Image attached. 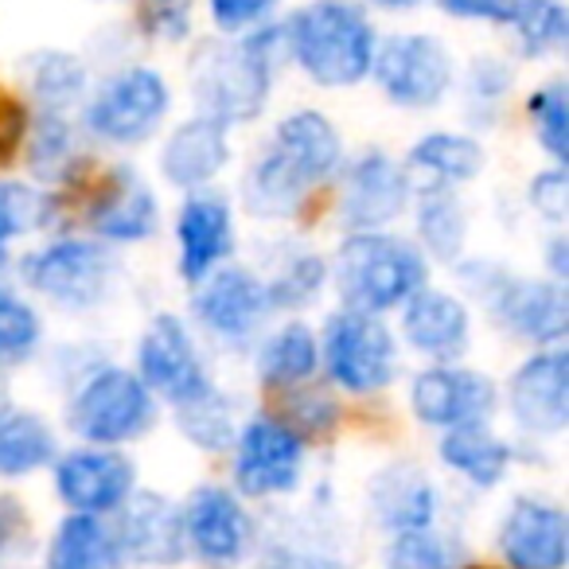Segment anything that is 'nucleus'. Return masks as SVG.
Segmentation results:
<instances>
[{
  "instance_id": "obj_1",
  "label": "nucleus",
  "mask_w": 569,
  "mask_h": 569,
  "mask_svg": "<svg viewBox=\"0 0 569 569\" xmlns=\"http://www.w3.org/2000/svg\"><path fill=\"white\" fill-rule=\"evenodd\" d=\"M289 63L284 56L281 24L250 28L242 36H222V40H199L188 63L191 98L199 113L222 121V126H246L266 110L273 94L277 71Z\"/></svg>"
},
{
  "instance_id": "obj_2",
  "label": "nucleus",
  "mask_w": 569,
  "mask_h": 569,
  "mask_svg": "<svg viewBox=\"0 0 569 569\" xmlns=\"http://www.w3.org/2000/svg\"><path fill=\"white\" fill-rule=\"evenodd\" d=\"M284 56L320 90H348L371 79L379 28L363 0H309L281 24Z\"/></svg>"
},
{
  "instance_id": "obj_3",
  "label": "nucleus",
  "mask_w": 569,
  "mask_h": 569,
  "mask_svg": "<svg viewBox=\"0 0 569 569\" xmlns=\"http://www.w3.org/2000/svg\"><path fill=\"white\" fill-rule=\"evenodd\" d=\"M336 284L348 309H402L426 284V258L413 242L382 230H359L336 253Z\"/></svg>"
},
{
  "instance_id": "obj_4",
  "label": "nucleus",
  "mask_w": 569,
  "mask_h": 569,
  "mask_svg": "<svg viewBox=\"0 0 569 569\" xmlns=\"http://www.w3.org/2000/svg\"><path fill=\"white\" fill-rule=\"evenodd\" d=\"M172 110V87L149 63H126L110 71L87 94L82 126L106 144H141L164 126Z\"/></svg>"
},
{
  "instance_id": "obj_5",
  "label": "nucleus",
  "mask_w": 569,
  "mask_h": 569,
  "mask_svg": "<svg viewBox=\"0 0 569 569\" xmlns=\"http://www.w3.org/2000/svg\"><path fill=\"white\" fill-rule=\"evenodd\" d=\"M371 79L398 110H437L457 82V59L433 32L379 36Z\"/></svg>"
},
{
  "instance_id": "obj_6",
  "label": "nucleus",
  "mask_w": 569,
  "mask_h": 569,
  "mask_svg": "<svg viewBox=\"0 0 569 569\" xmlns=\"http://www.w3.org/2000/svg\"><path fill=\"white\" fill-rule=\"evenodd\" d=\"M157 421L152 395L133 371L106 367L94 371L79 387V395L67 406V426L94 445H126L149 433Z\"/></svg>"
},
{
  "instance_id": "obj_7",
  "label": "nucleus",
  "mask_w": 569,
  "mask_h": 569,
  "mask_svg": "<svg viewBox=\"0 0 569 569\" xmlns=\"http://www.w3.org/2000/svg\"><path fill=\"white\" fill-rule=\"evenodd\" d=\"M465 281L483 297L496 320L511 328L515 336L530 343H558L569 328V305L561 281H535V277H515L496 266H468Z\"/></svg>"
},
{
  "instance_id": "obj_8",
  "label": "nucleus",
  "mask_w": 569,
  "mask_h": 569,
  "mask_svg": "<svg viewBox=\"0 0 569 569\" xmlns=\"http://www.w3.org/2000/svg\"><path fill=\"white\" fill-rule=\"evenodd\" d=\"M113 258L106 253L102 242L90 238H59L48 242L43 250L28 253L20 261V277L28 289L48 297L59 309H94L106 301L113 284Z\"/></svg>"
},
{
  "instance_id": "obj_9",
  "label": "nucleus",
  "mask_w": 569,
  "mask_h": 569,
  "mask_svg": "<svg viewBox=\"0 0 569 569\" xmlns=\"http://www.w3.org/2000/svg\"><path fill=\"white\" fill-rule=\"evenodd\" d=\"M325 367L336 387L351 395H375L395 379L398 348L390 328L379 320V312L343 309L325 328Z\"/></svg>"
},
{
  "instance_id": "obj_10",
  "label": "nucleus",
  "mask_w": 569,
  "mask_h": 569,
  "mask_svg": "<svg viewBox=\"0 0 569 569\" xmlns=\"http://www.w3.org/2000/svg\"><path fill=\"white\" fill-rule=\"evenodd\" d=\"M305 441L289 421L253 418L238 437L234 452V480L246 496H284L301 483Z\"/></svg>"
},
{
  "instance_id": "obj_11",
  "label": "nucleus",
  "mask_w": 569,
  "mask_h": 569,
  "mask_svg": "<svg viewBox=\"0 0 569 569\" xmlns=\"http://www.w3.org/2000/svg\"><path fill=\"white\" fill-rule=\"evenodd\" d=\"M183 538H188V550L196 553L199 561L214 569L238 566V561L250 553L253 542V522L246 515V507L238 503L234 491L214 488V483H203V488L191 491L188 507H183Z\"/></svg>"
},
{
  "instance_id": "obj_12",
  "label": "nucleus",
  "mask_w": 569,
  "mask_h": 569,
  "mask_svg": "<svg viewBox=\"0 0 569 569\" xmlns=\"http://www.w3.org/2000/svg\"><path fill=\"white\" fill-rule=\"evenodd\" d=\"M203 289L196 293V317L203 320L207 332H214L227 343H246L250 336H258V328L266 325V317L273 312L266 293V281L258 273L242 266H227L207 273Z\"/></svg>"
},
{
  "instance_id": "obj_13",
  "label": "nucleus",
  "mask_w": 569,
  "mask_h": 569,
  "mask_svg": "<svg viewBox=\"0 0 569 569\" xmlns=\"http://www.w3.org/2000/svg\"><path fill=\"white\" fill-rule=\"evenodd\" d=\"M137 367H141L144 387L164 395L176 406L211 387L196 340L176 317H157L144 328L141 348H137Z\"/></svg>"
},
{
  "instance_id": "obj_14",
  "label": "nucleus",
  "mask_w": 569,
  "mask_h": 569,
  "mask_svg": "<svg viewBox=\"0 0 569 569\" xmlns=\"http://www.w3.org/2000/svg\"><path fill=\"white\" fill-rule=\"evenodd\" d=\"M413 418L433 429H457L488 421L496 410V382L488 375L460 371V367H429L410 387Z\"/></svg>"
},
{
  "instance_id": "obj_15",
  "label": "nucleus",
  "mask_w": 569,
  "mask_h": 569,
  "mask_svg": "<svg viewBox=\"0 0 569 569\" xmlns=\"http://www.w3.org/2000/svg\"><path fill=\"white\" fill-rule=\"evenodd\" d=\"M406 199H410V183L395 157L382 149H367L343 172L340 219L356 230H379L406 211Z\"/></svg>"
},
{
  "instance_id": "obj_16",
  "label": "nucleus",
  "mask_w": 569,
  "mask_h": 569,
  "mask_svg": "<svg viewBox=\"0 0 569 569\" xmlns=\"http://www.w3.org/2000/svg\"><path fill=\"white\" fill-rule=\"evenodd\" d=\"M507 406L519 429L535 437L561 433L569 421V356L550 348L530 356L507 387Z\"/></svg>"
},
{
  "instance_id": "obj_17",
  "label": "nucleus",
  "mask_w": 569,
  "mask_h": 569,
  "mask_svg": "<svg viewBox=\"0 0 569 569\" xmlns=\"http://www.w3.org/2000/svg\"><path fill=\"white\" fill-rule=\"evenodd\" d=\"M566 546V511L542 496H519L499 522V553L515 569H561Z\"/></svg>"
},
{
  "instance_id": "obj_18",
  "label": "nucleus",
  "mask_w": 569,
  "mask_h": 569,
  "mask_svg": "<svg viewBox=\"0 0 569 569\" xmlns=\"http://www.w3.org/2000/svg\"><path fill=\"white\" fill-rule=\"evenodd\" d=\"M133 483H137L133 460L113 449H79L59 460L56 468L59 499L79 515L118 511L133 496Z\"/></svg>"
},
{
  "instance_id": "obj_19",
  "label": "nucleus",
  "mask_w": 569,
  "mask_h": 569,
  "mask_svg": "<svg viewBox=\"0 0 569 569\" xmlns=\"http://www.w3.org/2000/svg\"><path fill=\"white\" fill-rule=\"evenodd\" d=\"M113 535H118L121 558H133L141 566H176L188 553L180 507L157 491L129 496L121 503V522Z\"/></svg>"
},
{
  "instance_id": "obj_20",
  "label": "nucleus",
  "mask_w": 569,
  "mask_h": 569,
  "mask_svg": "<svg viewBox=\"0 0 569 569\" xmlns=\"http://www.w3.org/2000/svg\"><path fill=\"white\" fill-rule=\"evenodd\" d=\"M176 242H180L183 281L199 284L207 273H214L234 250V214H230L227 199L214 196V191H196L180 207Z\"/></svg>"
},
{
  "instance_id": "obj_21",
  "label": "nucleus",
  "mask_w": 569,
  "mask_h": 569,
  "mask_svg": "<svg viewBox=\"0 0 569 569\" xmlns=\"http://www.w3.org/2000/svg\"><path fill=\"white\" fill-rule=\"evenodd\" d=\"M87 222L106 242H144L157 234V196L129 164H118L87 207Z\"/></svg>"
},
{
  "instance_id": "obj_22",
  "label": "nucleus",
  "mask_w": 569,
  "mask_h": 569,
  "mask_svg": "<svg viewBox=\"0 0 569 569\" xmlns=\"http://www.w3.org/2000/svg\"><path fill=\"white\" fill-rule=\"evenodd\" d=\"M227 160H230L227 126L207 118V113H196V118L180 121L168 133L164 149H160V172L176 188L199 191L227 168Z\"/></svg>"
},
{
  "instance_id": "obj_23",
  "label": "nucleus",
  "mask_w": 569,
  "mask_h": 569,
  "mask_svg": "<svg viewBox=\"0 0 569 569\" xmlns=\"http://www.w3.org/2000/svg\"><path fill=\"white\" fill-rule=\"evenodd\" d=\"M402 332L421 356L437 359V363H452L468 351V336H472V320L468 309L452 293L441 289H426L402 305Z\"/></svg>"
},
{
  "instance_id": "obj_24",
  "label": "nucleus",
  "mask_w": 569,
  "mask_h": 569,
  "mask_svg": "<svg viewBox=\"0 0 569 569\" xmlns=\"http://www.w3.org/2000/svg\"><path fill=\"white\" fill-rule=\"evenodd\" d=\"M269 149L281 152L305 180L317 188V183L332 180L336 168L343 164V141L340 129L332 126V118L320 110H293L284 113L273 126L269 137Z\"/></svg>"
},
{
  "instance_id": "obj_25",
  "label": "nucleus",
  "mask_w": 569,
  "mask_h": 569,
  "mask_svg": "<svg viewBox=\"0 0 569 569\" xmlns=\"http://www.w3.org/2000/svg\"><path fill=\"white\" fill-rule=\"evenodd\" d=\"M371 511L379 527L387 530H418L433 527L437 519V491L429 476L413 465H395L375 476L371 483Z\"/></svg>"
},
{
  "instance_id": "obj_26",
  "label": "nucleus",
  "mask_w": 569,
  "mask_h": 569,
  "mask_svg": "<svg viewBox=\"0 0 569 569\" xmlns=\"http://www.w3.org/2000/svg\"><path fill=\"white\" fill-rule=\"evenodd\" d=\"M20 74H24L28 94L40 102V110L67 113L71 106L87 102L90 67H87V59L74 56V51L40 48V51H32V56H24Z\"/></svg>"
},
{
  "instance_id": "obj_27",
  "label": "nucleus",
  "mask_w": 569,
  "mask_h": 569,
  "mask_svg": "<svg viewBox=\"0 0 569 569\" xmlns=\"http://www.w3.org/2000/svg\"><path fill=\"white\" fill-rule=\"evenodd\" d=\"M309 191L312 183L269 144L253 157V164L246 168L242 180L246 207H250V214H261V219H289V214H297L305 199H309Z\"/></svg>"
},
{
  "instance_id": "obj_28",
  "label": "nucleus",
  "mask_w": 569,
  "mask_h": 569,
  "mask_svg": "<svg viewBox=\"0 0 569 569\" xmlns=\"http://www.w3.org/2000/svg\"><path fill=\"white\" fill-rule=\"evenodd\" d=\"M441 460L476 488H496L511 468V445L499 441L488 421H476V426L445 429Z\"/></svg>"
},
{
  "instance_id": "obj_29",
  "label": "nucleus",
  "mask_w": 569,
  "mask_h": 569,
  "mask_svg": "<svg viewBox=\"0 0 569 569\" xmlns=\"http://www.w3.org/2000/svg\"><path fill=\"white\" fill-rule=\"evenodd\" d=\"M121 566V546L98 515H79L59 522L56 538H51L48 569H118Z\"/></svg>"
},
{
  "instance_id": "obj_30",
  "label": "nucleus",
  "mask_w": 569,
  "mask_h": 569,
  "mask_svg": "<svg viewBox=\"0 0 569 569\" xmlns=\"http://www.w3.org/2000/svg\"><path fill=\"white\" fill-rule=\"evenodd\" d=\"M56 460V433L48 421L20 406H0V476L40 472Z\"/></svg>"
},
{
  "instance_id": "obj_31",
  "label": "nucleus",
  "mask_w": 569,
  "mask_h": 569,
  "mask_svg": "<svg viewBox=\"0 0 569 569\" xmlns=\"http://www.w3.org/2000/svg\"><path fill=\"white\" fill-rule=\"evenodd\" d=\"M410 168H418L433 183L457 188V183H468L483 172V144L468 133L437 129V133H426L410 149Z\"/></svg>"
},
{
  "instance_id": "obj_32",
  "label": "nucleus",
  "mask_w": 569,
  "mask_h": 569,
  "mask_svg": "<svg viewBox=\"0 0 569 569\" xmlns=\"http://www.w3.org/2000/svg\"><path fill=\"white\" fill-rule=\"evenodd\" d=\"M317 363H320L317 336L305 325H284L281 332L269 336L266 348H261L258 379L273 390H284V387H297V382L312 379Z\"/></svg>"
},
{
  "instance_id": "obj_33",
  "label": "nucleus",
  "mask_w": 569,
  "mask_h": 569,
  "mask_svg": "<svg viewBox=\"0 0 569 569\" xmlns=\"http://www.w3.org/2000/svg\"><path fill=\"white\" fill-rule=\"evenodd\" d=\"M515 51L522 59H553L569 43V12L566 0H519L511 17Z\"/></svg>"
},
{
  "instance_id": "obj_34",
  "label": "nucleus",
  "mask_w": 569,
  "mask_h": 569,
  "mask_svg": "<svg viewBox=\"0 0 569 569\" xmlns=\"http://www.w3.org/2000/svg\"><path fill=\"white\" fill-rule=\"evenodd\" d=\"M418 234L433 258L441 261H457L460 246L468 238V214L465 203L452 196L449 183H429L426 196L418 203Z\"/></svg>"
},
{
  "instance_id": "obj_35",
  "label": "nucleus",
  "mask_w": 569,
  "mask_h": 569,
  "mask_svg": "<svg viewBox=\"0 0 569 569\" xmlns=\"http://www.w3.org/2000/svg\"><path fill=\"white\" fill-rule=\"evenodd\" d=\"M28 164L40 180H67L79 164V129L67 121V113L40 110V118L28 126Z\"/></svg>"
},
{
  "instance_id": "obj_36",
  "label": "nucleus",
  "mask_w": 569,
  "mask_h": 569,
  "mask_svg": "<svg viewBox=\"0 0 569 569\" xmlns=\"http://www.w3.org/2000/svg\"><path fill=\"white\" fill-rule=\"evenodd\" d=\"M390 569H468V550L457 535L437 527L398 530L387 550Z\"/></svg>"
},
{
  "instance_id": "obj_37",
  "label": "nucleus",
  "mask_w": 569,
  "mask_h": 569,
  "mask_svg": "<svg viewBox=\"0 0 569 569\" xmlns=\"http://www.w3.org/2000/svg\"><path fill=\"white\" fill-rule=\"evenodd\" d=\"M328 281V266L320 253L293 250L289 258H281V266L273 269V277L266 281V293L273 309H305L320 297Z\"/></svg>"
},
{
  "instance_id": "obj_38",
  "label": "nucleus",
  "mask_w": 569,
  "mask_h": 569,
  "mask_svg": "<svg viewBox=\"0 0 569 569\" xmlns=\"http://www.w3.org/2000/svg\"><path fill=\"white\" fill-rule=\"evenodd\" d=\"M180 429L188 441H196L207 452H222L234 437V418H230V402L214 387L199 390L196 398L180 402Z\"/></svg>"
},
{
  "instance_id": "obj_39",
  "label": "nucleus",
  "mask_w": 569,
  "mask_h": 569,
  "mask_svg": "<svg viewBox=\"0 0 569 569\" xmlns=\"http://www.w3.org/2000/svg\"><path fill=\"white\" fill-rule=\"evenodd\" d=\"M527 113H530V126H535V137L546 152H550L558 164H566V152H569V94H566V82L550 79L527 98Z\"/></svg>"
},
{
  "instance_id": "obj_40",
  "label": "nucleus",
  "mask_w": 569,
  "mask_h": 569,
  "mask_svg": "<svg viewBox=\"0 0 569 569\" xmlns=\"http://www.w3.org/2000/svg\"><path fill=\"white\" fill-rule=\"evenodd\" d=\"M133 28L149 43H188L196 32V0H137L133 4Z\"/></svg>"
},
{
  "instance_id": "obj_41",
  "label": "nucleus",
  "mask_w": 569,
  "mask_h": 569,
  "mask_svg": "<svg viewBox=\"0 0 569 569\" xmlns=\"http://www.w3.org/2000/svg\"><path fill=\"white\" fill-rule=\"evenodd\" d=\"M515 87V71L503 56H476L465 71V102L472 118H496Z\"/></svg>"
},
{
  "instance_id": "obj_42",
  "label": "nucleus",
  "mask_w": 569,
  "mask_h": 569,
  "mask_svg": "<svg viewBox=\"0 0 569 569\" xmlns=\"http://www.w3.org/2000/svg\"><path fill=\"white\" fill-rule=\"evenodd\" d=\"M40 343V317L20 297L0 293V367L24 363Z\"/></svg>"
},
{
  "instance_id": "obj_43",
  "label": "nucleus",
  "mask_w": 569,
  "mask_h": 569,
  "mask_svg": "<svg viewBox=\"0 0 569 569\" xmlns=\"http://www.w3.org/2000/svg\"><path fill=\"white\" fill-rule=\"evenodd\" d=\"M43 196L24 183L0 180V250L43 222Z\"/></svg>"
},
{
  "instance_id": "obj_44",
  "label": "nucleus",
  "mask_w": 569,
  "mask_h": 569,
  "mask_svg": "<svg viewBox=\"0 0 569 569\" xmlns=\"http://www.w3.org/2000/svg\"><path fill=\"white\" fill-rule=\"evenodd\" d=\"M203 4L219 36H242L273 20V12L281 9V0H203Z\"/></svg>"
},
{
  "instance_id": "obj_45",
  "label": "nucleus",
  "mask_w": 569,
  "mask_h": 569,
  "mask_svg": "<svg viewBox=\"0 0 569 569\" xmlns=\"http://www.w3.org/2000/svg\"><path fill=\"white\" fill-rule=\"evenodd\" d=\"M32 550V527L17 499L0 496V569Z\"/></svg>"
},
{
  "instance_id": "obj_46",
  "label": "nucleus",
  "mask_w": 569,
  "mask_h": 569,
  "mask_svg": "<svg viewBox=\"0 0 569 569\" xmlns=\"http://www.w3.org/2000/svg\"><path fill=\"white\" fill-rule=\"evenodd\" d=\"M530 207H535L542 219L561 222L569 211V180H566V168H550V172H538L530 180Z\"/></svg>"
},
{
  "instance_id": "obj_47",
  "label": "nucleus",
  "mask_w": 569,
  "mask_h": 569,
  "mask_svg": "<svg viewBox=\"0 0 569 569\" xmlns=\"http://www.w3.org/2000/svg\"><path fill=\"white\" fill-rule=\"evenodd\" d=\"M452 20H472V24L507 28L519 9V0H437Z\"/></svg>"
},
{
  "instance_id": "obj_48",
  "label": "nucleus",
  "mask_w": 569,
  "mask_h": 569,
  "mask_svg": "<svg viewBox=\"0 0 569 569\" xmlns=\"http://www.w3.org/2000/svg\"><path fill=\"white\" fill-rule=\"evenodd\" d=\"M24 133H28L24 106H20L12 94H4V90H0V164H4V160H12V152L24 144Z\"/></svg>"
},
{
  "instance_id": "obj_49",
  "label": "nucleus",
  "mask_w": 569,
  "mask_h": 569,
  "mask_svg": "<svg viewBox=\"0 0 569 569\" xmlns=\"http://www.w3.org/2000/svg\"><path fill=\"white\" fill-rule=\"evenodd\" d=\"M258 569H328V566L312 550H301V546H269Z\"/></svg>"
},
{
  "instance_id": "obj_50",
  "label": "nucleus",
  "mask_w": 569,
  "mask_h": 569,
  "mask_svg": "<svg viewBox=\"0 0 569 569\" xmlns=\"http://www.w3.org/2000/svg\"><path fill=\"white\" fill-rule=\"evenodd\" d=\"M367 4H375V9H382V12H413V9H421L426 0H367Z\"/></svg>"
},
{
  "instance_id": "obj_51",
  "label": "nucleus",
  "mask_w": 569,
  "mask_h": 569,
  "mask_svg": "<svg viewBox=\"0 0 569 569\" xmlns=\"http://www.w3.org/2000/svg\"><path fill=\"white\" fill-rule=\"evenodd\" d=\"M550 266H553V273H566V242H561V238H558V242H553V258H550Z\"/></svg>"
},
{
  "instance_id": "obj_52",
  "label": "nucleus",
  "mask_w": 569,
  "mask_h": 569,
  "mask_svg": "<svg viewBox=\"0 0 569 569\" xmlns=\"http://www.w3.org/2000/svg\"><path fill=\"white\" fill-rule=\"evenodd\" d=\"M94 4H126V0H94Z\"/></svg>"
}]
</instances>
